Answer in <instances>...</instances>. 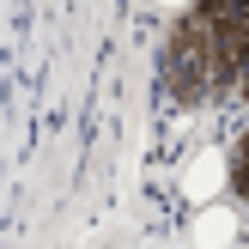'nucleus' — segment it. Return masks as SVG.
<instances>
[{"instance_id": "f257e3e1", "label": "nucleus", "mask_w": 249, "mask_h": 249, "mask_svg": "<svg viewBox=\"0 0 249 249\" xmlns=\"http://www.w3.org/2000/svg\"><path fill=\"white\" fill-rule=\"evenodd\" d=\"M158 79L182 109L213 104L231 85L249 91V0H195L164 43Z\"/></svg>"}, {"instance_id": "f03ea898", "label": "nucleus", "mask_w": 249, "mask_h": 249, "mask_svg": "<svg viewBox=\"0 0 249 249\" xmlns=\"http://www.w3.org/2000/svg\"><path fill=\"white\" fill-rule=\"evenodd\" d=\"M231 182H237V195H243V207H249V134H243V146H237V164H231Z\"/></svg>"}]
</instances>
